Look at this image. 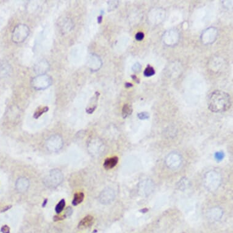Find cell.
I'll list each match as a JSON object with an SVG mask.
<instances>
[{"instance_id": "1", "label": "cell", "mask_w": 233, "mask_h": 233, "mask_svg": "<svg viewBox=\"0 0 233 233\" xmlns=\"http://www.w3.org/2000/svg\"><path fill=\"white\" fill-rule=\"evenodd\" d=\"M231 105L230 95L223 91H216L209 97L208 107L212 112H225L230 108Z\"/></svg>"}, {"instance_id": "2", "label": "cell", "mask_w": 233, "mask_h": 233, "mask_svg": "<svg viewBox=\"0 0 233 233\" xmlns=\"http://www.w3.org/2000/svg\"><path fill=\"white\" fill-rule=\"evenodd\" d=\"M29 28L24 24L16 26L12 33V40L15 44L23 42L29 34Z\"/></svg>"}, {"instance_id": "3", "label": "cell", "mask_w": 233, "mask_h": 233, "mask_svg": "<svg viewBox=\"0 0 233 233\" xmlns=\"http://www.w3.org/2000/svg\"><path fill=\"white\" fill-rule=\"evenodd\" d=\"M64 176L62 173L58 169L52 170L44 179L45 185L49 188H53L58 186L63 181Z\"/></svg>"}, {"instance_id": "4", "label": "cell", "mask_w": 233, "mask_h": 233, "mask_svg": "<svg viewBox=\"0 0 233 233\" xmlns=\"http://www.w3.org/2000/svg\"><path fill=\"white\" fill-rule=\"evenodd\" d=\"M204 181V186L209 190H216L220 185L221 177L219 173L212 171L206 174Z\"/></svg>"}, {"instance_id": "5", "label": "cell", "mask_w": 233, "mask_h": 233, "mask_svg": "<svg viewBox=\"0 0 233 233\" xmlns=\"http://www.w3.org/2000/svg\"><path fill=\"white\" fill-rule=\"evenodd\" d=\"M52 83L50 76L45 74L39 75L32 81V86L36 90H44L48 88Z\"/></svg>"}, {"instance_id": "6", "label": "cell", "mask_w": 233, "mask_h": 233, "mask_svg": "<svg viewBox=\"0 0 233 233\" xmlns=\"http://www.w3.org/2000/svg\"><path fill=\"white\" fill-rule=\"evenodd\" d=\"M64 145L63 140L60 136L54 135L50 137L46 142L47 149L52 152H56L60 150Z\"/></svg>"}, {"instance_id": "7", "label": "cell", "mask_w": 233, "mask_h": 233, "mask_svg": "<svg viewBox=\"0 0 233 233\" xmlns=\"http://www.w3.org/2000/svg\"><path fill=\"white\" fill-rule=\"evenodd\" d=\"M165 164L171 169H177L182 164L181 156L176 152L171 153L165 159Z\"/></svg>"}, {"instance_id": "8", "label": "cell", "mask_w": 233, "mask_h": 233, "mask_svg": "<svg viewBox=\"0 0 233 233\" xmlns=\"http://www.w3.org/2000/svg\"><path fill=\"white\" fill-rule=\"evenodd\" d=\"M103 146V143L101 140L93 139L88 145L89 152L93 156H99V154L104 151Z\"/></svg>"}, {"instance_id": "9", "label": "cell", "mask_w": 233, "mask_h": 233, "mask_svg": "<svg viewBox=\"0 0 233 233\" xmlns=\"http://www.w3.org/2000/svg\"><path fill=\"white\" fill-rule=\"evenodd\" d=\"M115 198V193L111 188H106L99 195V201L104 204H110Z\"/></svg>"}, {"instance_id": "10", "label": "cell", "mask_w": 233, "mask_h": 233, "mask_svg": "<svg viewBox=\"0 0 233 233\" xmlns=\"http://www.w3.org/2000/svg\"><path fill=\"white\" fill-rule=\"evenodd\" d=\"M15 186L18 192H24L28 190L29 186V180L26 178H20L17 180Z\"/></svg>"}, {"instance_id": "11", "label": "cell", "mask_w": 233, "mask_h": 233, "mask_svg": "<svg viewBox=\"0 0 233 233\" xmlns=\"http://www.w3.org/2000/svg\"><path fill=\"white\" fill-rule=\"evenodd\" d=\"M49 68V64L46 60H43L37 63L35 67V70L40 75H43Z\"/></svg>"}, {"instance_id": "12", "label": "cell", "mask_w": 233, "mask_h": 233, "mask_svg": "<svg viewBox=\"0 0 233 233\" xmlns=\"http://www.w3.org/2000/svg\"><path fill=\"white\" fill-rule=\"evenodd\" d=\"M93 217L91 216L85 217L79 223L78 228L80 229L87 228L90 227L93 224Z\"/></svg>"}, {"instance_id": "13", "label": "cell", "mask_w": 233, "mask_h": 233, "mask_svg": "<svg viewBox=\"0 0 233 233\" xmlns=\"http://www.w3.org/2000/svg\"><path fill=\"white\" fill-rule=\"evenodd\" d=\"M11 67L10 65L5 62H0V76L5 77L9 75L10 73Z\"/></svg>"}, {"instance_id": "14", "label": "cell", "mask_w": 233, "mask_h": 233, "mask_svg": "<svg viewBox=\"0 0 233 233\" xmlns=\"http://www.w3.org/2000/svg\"><path fill=\"white\" fill-rule=\"evenodd\" d=\"M118 161V159L116 156L107 158L105 160L104 162V167L107 170L111 169L114 168L117 164Z\"/></svg>"}, {"instance_id": "15", "label": "cell", "mask_w": 233, "mask_h": 233, "mask_svg": "<svg viewBox=\"0 0 233 233\" xmlns=\"http://www.w3.org/2000/svg\"><path fill=\"white\" fill-rule=\"evenodd\" d=\"M84 198V194L83 192L76 193L74 195V198L72 201V204L74 206H77L78 204L82 203Z\"/></svg>"}, {"instance_id": "16", "label": "cell", "mask_w": 233, "mask_h": 233, "mask_svg": "<svg viewBox=\"0 0 233 233\" xmlns=\"http://www.w3.org/2000/svg\"><path fill=\"white\" fill-rule=\"evenodd\" d=\"M132 112H133V109H132L131 106H130L128 104H125L123 106V111H122V114H123V116L124 118L131 115Z\"/></svg>"}, {"instance_id": "17", "label": "cell", "mask_w": 233, "mask_h": 233, "mask_svg": "<svg viewBox=\"0 0 233 233\" xmlns=\"http://www.w3.org/2000/svg\"><path fill=\"white\" fill-rule=\"evenodd\" d=\"M65 206V201L64 199L61 200L59 203L57 204L56 207V212L57 214H60L64 209V207Z\"/></svg>"}, {"instance_id": "18", "label": "cell", "mask_w": 233, "mask_h": 233, "mask_svg": "<svg viewBox=\"0 0 233 233\" xmlns=\"http://www.w3.org/2000/svg\"><path fill=\"white\" fill-rule=\"evenodd\" d=\"M154 73H155V71L154 68L151 66H148V67H146L144 71V76L146 77L151 76L153 75H154Z\"/></svg>"}, {"instance_id": "19", "label": "cell", "mask_w": 233, "mask_h": 233, "mask_svg": "<svg viewBox=\"0 0 233 233\" xmlns=\"http://www.w3.org/2000/svg\"><path fill=\"white\" fill-rule=\"evenodd\" d=\"M224 156H225V155H224L223 153L222 152V151H220V152H217V153H216V154H215V157H216V159L217 161H222V160L223 159Z\"/></svg>"}, {"instance_id": "20", "label": "cell", "mask_w": 233, "mask_h": 233, "mask_svg": "<svg viewBox=\"0 0 233 233\" xmlns=\"http://www.w3.org/2000/svg\"><path fill=\"white\" fill-rule=\"evenodd\" d=\"M138 117L140 118V120H145L149 117V115L146 112H142L138 114Z\"/></svg>"}, {"instance_id": "21", "label": "cell", "mask_w": 233, "mask_h": 233, "mask_svg": "<svg viewBox=\"0 0 233 233\" xmlns=\"http://www.w3.org/2000/svg\"><path fill=\"white\" fill-rule=\"evenodd\" d=\"M143 38H144V34L143 33L139 32V33H138L136 34V39L137 41H142L143 39Z\"/></svg>"}, {"instance_id": "22", "label": "cell", "mask_w": 233, "mask_h": 233, "mask_svg": "<svg viewBox=\"0 0 233 233\" xmlns=\"http://www.w3.org/2000/svg\"><path fill=\"white\" fill-rule=\"evenodd\" d=\"M1 232L3 233H10V228L7 225L3 226L1 228Z\"/></svg>"}, {"instance_id": "23", "label": "cell", "mask_w": 233, "mask_h": 233, "mask_svg": "<svg viewBox=\"0 0 233 233\" xmlns=\"http://www.w3.org/2000/svg\"><path fill=\"white\" fill-rule=\"evenodd\" d=\"M72 212H73V211H72V208L69 207V208H68L67 209L66 212H65V214L64 216H65V217H68V216H70L72 214Z\"/></svg>"}]
</instances>
